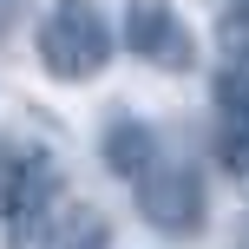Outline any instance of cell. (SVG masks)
<instances>
[{"label": "cell", "instance_id": "1", "mask_svg": "<svg viewBox=\"0 0 249 249\" xmlns=\"http://www.w3.org/2000/svg\"><path fill=\"white\" fill-rule=\"evenodd\" d=\"M33 46H39L46 79L86 86V79H99L105 66H112V20H105L99 0H53V7L39 13Z\"/></svg>", "mask_w": 249, "mask_h": 249}, {"label": "cell", "instance_id": "2", "mask_svg": "<svg viewBox=\"0 0 249 249\" xmlns=\"http://www.w3.org/2000/svg\"><path fill=\"white\" fill-rule=\"evenodd\" d=\"M59 203V171L39 144H0V243L33 249Z\"/></svg>", "mask_w": 249, "mask_h": 249}, {"label": "cell", "instance_id": "3", "mask_svg": "<svg viewBox=\"0 0 249 249\" xmlns=\"http://www.w3.org/2000/svg\"><path fill=\"white\" fill-rule=\"evenodd\" d=\"M131 190H138V210H144L151 230H164V236H197L203 230V177L190 164L158 158Z\"/></svg>", "mask_w": 249, "mask_h": 249}, {"label": "cell", "instance_id": "4", "mask_svg": "<svg viewBox=\"0 0 249 249\" xmlns=\"http://www.w3.org/2000/svg\"><path fill=\"white\" fill-rule=\"evenodd\" d=\"M124 46H131L138 59L164 66V72L197 66V39H190V26L177 20L171 0H131V7H124Z\"/></svg>", "mask_w": 249, "mask_h": 249}, {"label": "cell", "instance_id": "5", "mask_svg": "<svg viewBox=\"0 0 249 249\" xmlns=\"http://www.w3.org/2000/svg\"><path fill=\"white\" fill-rule=\"evenodd\" d=\"M216 158L249 177V53L216 72Z\"/></svg>", "mask_w": 249, "mask_h": 249}, {"label": "cell", "instance_id": "6", "mask_svg": "<svg viewBox=\"0 0 249 249\" xmlns=\"http://www.w3.org/2000/svg\"><path fill=\"white\" fill-rule=\"evenodd\" d=\"M99 158L112 164L124 184H138V177L158 164V131H151L144 118H112V124L99 131Z\"/></svg>", "mask_w": 249, "mask_h": 249}, {"label": "cell", "instance_id": "7", "mask_svg": "<svg viewBox=\"0 0 249 249\" xmlns=\"http://www.w3.org/2000/svg\"><path fill=\"white\" fill-rule=\"evenodd\" d=\"M46 249H105L112 243V223H105L99 210H66L46 223V236H39Z\"/></svg>", "mask_w": 249, "mask_h": 249}, {"label": "cell", "instance_id": "8", "mask_svg": "<svg viewBox=\"0 0 249 249\" xmlns=\"http://www.w3.org/2000/svg\"><path fill=\"white\" fill-rule=\"evenodd\" d=\"M20 7H26V0H0V33H7V26L20 20Z\"/></svg>", "mask_w": 249, "mask_h": 249}]
</instances>
